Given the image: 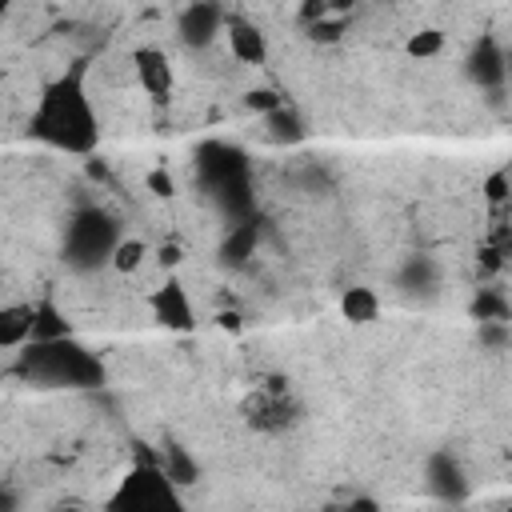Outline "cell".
Masks as SVG:
<instances>
[{
  "instance_id": "20",
  "label": "cell",
  "mask_w": 512,
  "mask_h": 512,
  "mask_svg": "<svg viewBox=\"0 0 512 512\" xmlns=\"http://www.w3.org/2000/svg\"><path fill=\"white\" fill-rule=\"evenodd\" d=\"M144 252H148L144 240H136V236H132V240L120 236V244L112 248V260H108V264H112L116 272H136V268L144 264Z\"/></svg>"
},
{
  "instance_id": "23",
  "label": "cell",
  "mask_w": 512,
  "mask_h": 512,
  "mask_svg": "<svg viewBox=\"0 0 512 512\" xmlns=\"http://www.w3.org/2000/svg\"><path fill=\"white\" fill-rule=\"evenodd\" d=\"M252 112H272V108H280L284 100L272 92V88H256V92H248V100H244Z\"/></svg>"
},
{
  "instance_id": "25",
  "label": "cell",
  "mask_w": 512,
  "mask_h": 512,
  "mask_svg": "<svg viewBox=\"0 0 512 512\" xmlns=\"http://www.w3.org/2000/svg\"><path fill=\"white\" fill-rule=\"evenodd\" d=\"M148 188H152L156 196H172V176H168L164 168H156V172H148Z\"/></svg>"
},
{
  "instance_id": "28",
  "label": "cell",
  "mask_w": 512,
  "mask_h": 512,
  "mask_svg": "<svg viewBox=\"0 0 512 512\" xmlns=\"http://www.w3.org/2000/svg\"><path fill=\"white\" fill-rule=\"evenodd\" d=\"M8 8H12V0H0V24H4V16H8Z\"/></svg>"
},
{
  "instance_id": "13",
  "label": "cell",
  "mask_w": 512,
  "mask_h": 512,
  "mask_svg": "<svg viewBox=\"0 0 512 512\" xmlns=\"http://www.w3.org/2000/svg\"><path fill=\"white\" fill-rule=\"evenodd\" d=\"M424 480H428V488H432L440 500H464V492H468L464 468H460V460H456L452 452H432Z\"/></svg>"
},
{
  "instance_id": "27",
  "label": "cell",
  "mask_w": 512,
  "mask_h": 512,
  "mask_svg": "<svg viewBox=\"0 0 512 512\" xmlns=\"http://www.w3.org/2000/svg\"><path fill=\"white\" fill-rule=\"evenodd\" d=\"M12 504H16V500H12L8 492H0V508H12Z\"/></svg>"
},
{
  "instance_id": "10",
  "label": "cell",
  "mask_w": 512,
  "mask_h": 512,
  "mask_svg": "<svg viewBox=\"0 0 512 512\" xmlns=\"http://www.w3.org/2000/svg\"><path fill=\"white\" fill-rule=\"evenodd\" d=\"M248 412H252V424H256V428L280 432V428H288V424L296 420V400H292L280 384H272L268 392H260V396L248 404Z\"/></svg>"
},
{
  "instance_id": "6",
  "label": "cell",
  "mask_w": 512,
  "mask_h": 512,
  "mask_svg": "<svg viewBox=\"0 0 512 512\" xmlns=\"http://www.w3.org/2000/svg\"><path fill=\"white\" fill-rule=\"evenodd\" d=\"M224 8L216 4V0H192L184 12H180V20H176V32H180V40L188 44V48H208L216 36H224Z\"/></svg>"
},
{
  "instance_id": "3",
  "label": "cell",
  "mask_w": 512,
  "mask_h": 512,
  "mask_svg": "<svg viewBox=\"0 0 512 512\" xmlns=\"http://www.w3.org/2000/svg\"><path fill=\"white\" fill-rule=\"evenodd\" d=\"M16 372L40 388H100L104 384V364L100 356L80 344L72 332L52 336V340H28L20 344Z\"/></svg>"
},
{
  "instance_id": "5",
  "label": "cell",
  "mask_w": 512,
  "mask_h": 512,
  "mask_svg": "<svg viewBox=\"0 0 512 512\" xmlns=\"http://www.w3.org/2000/svg\"><path fill=\"white\" fill-rule=\"evenodd\" d=\"M108 508L112 512H176L184 508V500H180V484L164 472L160 460H136L120 476L116 492L108 496Z\"/></svg>"
},
{
  "instance_id": "9",
  "label": "cell",
  "mask_w": 512,
  "mask_h": 512,
  "mask_svg": "<svg viewBox=\"0 0 512 512\" xmlns=\"http://www.w3.org/2000/svg\"><path fill=\"white\" fill-rule=\"evenodd\" d=\"M224 40H228V48H232V56L240 64H264L268 60L264 32L252 20H244V16H224Z\"/></svg>"
},
{
  "instance_id": "11",
  "label": "cell",
  "mask_w": 512,
  "mask_h": 512,
  "mask_svg": "<svg viewBox=\"0 0 512 512\" xmlns=\"http://www.w3.org/2000/svg\"><path fill=\"white\" fill-rule=\"evenodd\" d=\"M132 68H136V80L140 88L152 96V100H164L172 92V64L160 48H136L132 52Z\"/></svg>"
},
{
  "instance_id": "7",
  "label": "cell",
  "mask_w": 512,
  "mask_h": 512,
  "mask_svg": "<svg viewBox=\"0 0 512 512\" xmlns=\"http://www.w3.org/2000/svg\"><path fill=\"white\" fill-rule=\"evenodd\" d=\"M152 320L160 324V328H172V332H192V324H196V308H192V300H188V292H184V284L176 280V276H168L156 292H152Z\"/></svg>"
},
{
  "instance_id": "15",
  "label": "cell",
  "mask_w": 512,
  "mask_h": 512,
  "mask_svg": "<svg viewBox=\"0 0 512 512\" xmlns=\"http://www.w3.org/2000/svg\"><path fill=\"white\" fill-rule=\"evenodd\" d=\"M340 312H344V320H352V324H372V320L380 316V296H376L372 288L356 284V288H348V292L340 296Z\"/></svg>"
},
{
  "instance_id": "17",
  "label": "cell",
  "mask_w": 512,
  "mask_h": 512,
  "mask_svg": "<svg viewBox=\"0 0 512 512\" xmlns=\"http://www.w3.org/2000/svg\"><path fill=\"white\" fill-rule=\"evenodd\" d=\"M396 280H400V288H404V292H428V288H436L440 268H436V260H432V256H408Z\"/></svg>"
},
{
  "instance_id": "22",
  "label": "cell",
  "mask_w": 512,
  "mask_h": 512,
  "mask_svg": "<svg viewBox=\"0 0 512 512\" xmlns=\"http://www.w3.org/2000/svg\"><path fill=\"white\" fill-rule=\"evenodd\" d=\"M472 316L476 320H508V304H504L500 292H480L472 300Z\"/></svg>"
},
{
  "instance_id": "4",
  "label": "cell",
  "mask_w": 512,
  "mask_h": 512,
  "mask_svg": "<svg viewBox=\"0 0 512 512\" xmlns=\"http://www.w3.org/2000/svg\"><path fill=\"white\" fill-rule=\"evenodd\" d=\"M120 220L108 212V208H96V204H84L68 216L64 224V264L76 268V272H96L100 264L112 260V248L120 244Z\"/></svg>"
},
{
  "instance_id": "1",
  "label": "cell",
  "mask_w": 512,
  "mask_h": 512,
  "mask_svg": "<svg viewBox=\"0 0 512 512\" xmlns=\"http://www.w3.org/2000/svg\"><path fill=\"white\" fill-rule=\"evenodd\" d=\"M28 132L68 156H92L100 144V116L96 104L88 96V60H72L60 76H52L40 96L36 108L28 116Z\"/></svg>"
},
{
  "instance_id": "2",
  "label": "cell",
  "mask_w": 512,
  "mask_h": 512,
  "mask_svg": "<svg viewBox=\"0 0 512 512\" xmlns=\"http://www.w3.org/2000/svg\"><path fill=\"white\" fill-rule=\"evenodd\" d=\"M200 192L220 208V216L244 220L256 216V192H252V164L248 152L232 140H204L192 156Z\"/></svg>"
},
{
  "instance_id": "8",
  "label": "cell",
  "mask_w": 512,
  "mask_h": 512,
  "mask_svg": "<svg viewBox=\"0 0 512 512\" xmlns=\"http://www.w3.org/2000/svg\"><path fill=\"white\" fill-rule=\"evenodd\" d=\"M468 80L480 92H500L508 80V56L492 36H480L476 48L468 52Z\"/></svg>"
},
{
  "instance_id": "18",
  "label": "cell",
  "mask_w": 512,
  "mask_h": 512,
  "mask_svg": "<svg viewBox=\"0 0 512 512\" xmlns=\"http://www.w3.org/2000/svg\"><path fill=\"white\" fill-rule=\"evenodd\" d=\"M68 320L52 300L32 304V340H52V336H68Z\"/></svg>"
},
{
  "instance_id": "19",
  "label": "cell",
  "mask_w": 512,
  "mask_h": 512,
  "mask_svg": "<svg viewBox=\"0 0 512 512\" xmlns=\"http://www.w3.org/2000/svg\"><path fill=\"white\" fill-rule=\"evenodd\" d=\"M160 464H164V472H168L176 484H192V480H196V460H192L180 444H168L164 456H160Z\"/></svg>"
},
{
  "instance_id": "12",
  "label": "cell",
  "mask_w": 512,
  "mask_h": 512,
  "mask_svg": "<svg viewBox=\"0 0 512 512\" xmlns=\"http://www.w3.org/2000/svg\"><path fill=\"white\" fill-rule=\"evenodd\" d=\"M256 244H260V216L232 220L224 228V240H220V260L228 268H244L248 256H256Z\"/></svg>"
},
{
  "instance_id": "14",
  "label": "cell",
  "mask_w": 512,
  "mask_h": 512,
  "mask_svg": "<svg viewBox=\"0 0 512 512\" xmlns=\"http://www.w3.org/2000/svg\"><path fill=\"white\" fill-rule=\"evenodd\" d=\"M32 340V304L0 308V348H20Z\"/></svg>"
},
{
  "instance_id": "26",
  "label": "cell",
  "mask_w": 512,
  "mask_h": 512,
  "mask_svg": "<svg viewBox=\"0 0 512 512\" xmlns=\"http://www.w3.org/2000/svg\"><path fill=\"white\" fill-rule=\"evenodd\" d=\"M156 256H160V264H164V268L180 264V248H176V244H160V248H156Z\"/></svg>"
},
{
  "instance_id": "16",
  "label": "cell",
  "mask_w": 512,
  "mask_h": 512,
  "mask_svg": "<svg viewBox=\"0 0 512 512\" xmlns=\"http://www.w3.org/2000/svg\"><path fill=\"white\" fill-rule=\"evenodd\" d=\"M264 124H268V140H276V144H296V140H304V120H300V112L288 108V104L264 112Z\"/></svg>"
},
{
  "instance_id": "21",
  "label": "cell",
  "mask_w": 512,
  "mask_h": 512,
  "mask_svg": "<svg viewBox=\"0 0 512 512\" xmlns=\"http://www.w3.org/2000/svg\"><path fill=\"white\" fill-rule=\"evenodd\" d=\"M440 48H444V32H436V28H424L416 36H408V56H416V60H428Z\"/></svg>"
},
{
  "instance_id": "24",
  "label": "cell",
  "mask_w": 512,
  "mask_h": 512,
  "mask_svg": "<svg viewBox=\"0 0 512 512\" xmlns=\"http://www.w3.org/2000/svg\"><path fill=\"white\" fill-rule=\"evenodd\" d=\"M484 196L492 200V204H500L504 196H508V172L500 168V172H492L488 180H484Z\"/></svg>"
}]
</instances>
